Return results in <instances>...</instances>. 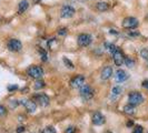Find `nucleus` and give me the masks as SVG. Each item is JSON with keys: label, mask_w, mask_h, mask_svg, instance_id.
Returning a JSON list of instances; mask_svg holds the SVG:
<instances>
[{"label": "nucleus", "mask_w": 148, "mask_h": 133, "mask_svg": "<svg viewBox=\"0 0 148 133\" xmlns=\"http://www.w3.org/2000/svg\"><path fill=\"white\" fill-rule=\"evenodd\" d=\"M26 131V128L25 126H19L18 129H17V133H22Z\"/></svg>", "instance_id": "30"}, {"label": "nucleus", "mask_w": 148, "mask_h": 133, "mask_svg": "<svg viewBox=\"0 0 148 133\" xmlns=\"http://www.w3.org/2000/svg\"><path fill=\"white\" fill-rule=\"evenodd\" d=\"M123 111H124L126 114H128V115H133V114L136 113V109H135V107L132 105V104H129V103L124 107Z\"/></svg>", "instance_id": "16"}, {"label": "nucleus", "mask_w": 148, "mask_h": 133, "mask_svg": "<svg viewBox=\"0 0 148 133\" xmlns=\"http://www.w3.org/2000/svg\"><path fill=\"white\" fill-rule=\"evenodd\" d=\"M129 36H139V32H129Z\"/></svg>", "instance_id": "33"}, {"label": "nucleus", "mask_w": 148, "mask_h": 133, "mask_svg": "<svg viewBox=\"0 0 148 133\" xmlns=\"http://www.w3.org/2000/svg\"><path fill=\"white\" fill-rule=\"evenodd\" d=\"M96 8L98 11H100V12H104V11H107L108 9H109V5L107 3V2H98L96 5Z\"/></svg>", "instance_id": "17"}, {"label": "nucleus", "mask_w": 148, "mask_h": 133, "mask_svg": "<svg viewBox=\"0 0 148 133\" xmlns=\"http://www.w3.org/2000/svg\"><path fill=\"white\" fill-rule=\"evenodd\" d=\"M138 24H139L138 20L134 17H127L123 21V27L125 29H135L138 27Z\"/></svg>", "instance_id": "4"}, {"label": "nucleus", "mask_w": 148, "mask_h": 133, "mask_svg": "<svg viewBox=\"0 0 148 133\" xmlns=\"http://www.w3.org/2000/svg\"><path fill=\"white\" fill-rule=\"evenodd\" d=\"M64 63H65V64H66V66H68L69 69H74V64H73V62H71L70 60H68V59H67L66 57L64 58Z\"/></svg>", "instance_id": "24"}, {"label": "nucleus", "mask_w": 148, "mask_h": 133, "mask_svg": "<svg viewBox=\"0 0 148 133\" xmlns=\"http://www.w3.org/2000/svg\"><path fill=\"white\" fill-rule=\"evenodd\" d=\"M104 133H112L111 131H106V132H104Z\"/></svg>", "instance_id": "37"}, {"label": "nucleus", "mask_w": 148, "mask_h": 133, "mask_svg": "<svg viewBox=\"0 0 148 133\" xmlns=\"http://www.w3.org/2000/svg\"><path fill=\"white\" fill-rule=\"evenodd\" d=\"M46 87V82L44 80H41V79H38L37 81L35 82V86H34V88L36 89V90H40V89H42Z\"/></svg>", "instance_id": "18"}, {"label": "nucleus", "mask_w": 148, "mask_h": 133, "mask_svg": "<svg viewBox=\"0 0 148 133\" xmlns=\"http://www.w3.org/2000/svg\"><path fill=\"white\" fill-rule=\"evenodd\" d=\"M120 93H121V88L120 87L117 86V87H114L112 88V94L114 96H119Z\"/></svg>", "instance_id": "23"}, {"label": "nucleus", "mask_w": 148, "mask_h": 133, "mask_svg": "<svg viewBox=\"0 0 148 133\" xmlns=\"http://www.w3.org/2000/svg\"><path fill=\"white\" fill-rule=\"evenodd\" d=\"M17 89H18V86H9L8 87L9 91H14V90H17Z\"/></svg>", "instance_id": "31"}, {"label": "nucleus", "mask_w": 148, "mask_h": 133, "mask_svg": "<svg viewBox=\"0 0 148 133\" xmlns=\"http://www.w3.org/2000/svg\"><path fill=\"white\" fill-rule=\"evenodd\" d=\"M84 84H85V77L82 75V74L76 75V77H74V78L70 80V86L75 89L82 88Z\"/></svg>", "instance_id": "10"}, {"label": "nucleus", "mask_w": 148, "mask_h": 133, "mask_svg": "<svg viewBox=\"0 0 148 133\" xmlns=\"http://www.w3.org/2000/svg\"><path fill=\"white\" fill-rule=\"evenodd\" d=\"M41 133H57V131H56V129H55L53 126H46L45 129H42Z\"/></svg>", "instance_id": "19"}, {"label": "nucleus", "mask_w": 148, "mask_h": 133, "mask_svg": "<svg viewBox=\"0 0 148 133\" xmlns=\"http://www.w3.org/2000/svg\"><path fill=\"white\" fill-rule=\"evenodd\" d=\"M75 9L71 6H64L61 8V11H60V17L64 18V19H68V18H71L75 15Z\"/></svg>", "instance_id": "8"}, {"label": "nucleus", "mask_w": 148, "mask_h": 133, "mask_svg": "<svg viewBox=\"0 0 148 133\" xmlns=\"http://www.w3.org/2000/svg\"><path fill=\"white\" fill-rule=\"evenodd\" d=\"M112 59H114V62L116 66H120L124 62H125V56L123 51H120L119 49H117L116 51L112 53Z\"/></svg>", "instance_id": "9"}, {"label": "nucleus", "mask_w": 148, "mask_h": 133, "mask_svg": "<svg viewBox=\"0 0 148 133\" xmlns=\"http://www.w3.org/2000/svg\"><path fill=\"white\" fill-rule=\"evenodd\" d=\"M40 1H41V0H34L35 3H38V2H40Z\"/></svg>", "instance_id": "36"}, {"label": "nucleus", "mask_w": 148, "mask_h": 133, "mask_svg": "<svg viewBox=\"0 0 148 133\" xmlns=\"http://www.w3.org/2000/svg\"><path fill=\"white\" fill-rule=\"evenodd\" d=\"M143 87H144V88H146L148 90V81H144V82H143Z\"/></svg>", "instance_id": "32"}, {"label": "nucleus", "mask_w": 148, "mask_h": 133, "mask_svg": "<svg viewBox=\"0 0 148 133\" xmlns=\"http://www.w3.org/2000/svg\"><path fill=\"white\" fill-rule=\"evenodd\" d=\"M109 33H111V35H112V33H114V35H117V33H118V32H117V31H116V30H112V29H111L110 31H109Z\"/></svg>", "instance_id": "35"}, {"label": "nucleus", "mask_w": 148, "mask_h": 133, "mask_svg": "<svg viewBox=\"0 0 148 133\" xmlns=\"http://www.w3.org/2000/svg\"><path fill=\"white\" fill-rule=\"evenodd\" d=\"M112 72H114V70H112V68L111 66H105L104 69H103V71H101V75H100V78H101V80H108V79H110L111 75H112Z\"/></svg>", "instance_id": "13"}, {"label": "nucleus", "mask_w": 148, "mask_h": 133, "mask_svg": "<svg viewBox=\"0 0 148 133\" xmlns=\"http://www.w3.org/2000/svg\"><path fill=\"white\" fill-rule=\"evenodd\" d=\"M128 102H129V104L134 105V107L139 105V104L144 102V96L139 92H132L128 96Z\"/></svg>", "instance_id": "2"}, {"label": "nucleus", "mask_w": 148, "mask_h": 133, "mask_svg": "<svg viewBox=\"0 0 148 133\" xmlns=\"http://www.w3.org/2000/svg\"><path fill=\"white\" fill-rule=\"evenodd\" d=\"M133 133H144V128L141 126H136L134 129Z\"/></svg>", "instance_id": "25"}, {"label": "nucleus", "mask_w": 148, "mask_h": 133, "mask_svg": "<svg viewBox=\"0 0 148 133\" xmlns=\"http://www.w3.org/2000/svg\"><path fill=\"white\" fill-rule=\"evenodd\" d=\"M107 47H108V50H109L111 53H114V52L118 49V48H117L115 44H107Z\"/></svg>", "instance_id": "26"}, {"label": "nucleus", "mask_w": 148, "mask_h": 133, "mask_svg": "<svg viewBox=\"0 0 148 133\" xmlns=\"http://www.w3.org/2000/svg\"><path fill=\"white\" fill-rule=\"evenodd\" d=\"M115 78H116V80H117L118 82H124L128 79V73H127L125 70L119 69V70H117V72H116Z\"/></svg>", "instance_id": "14"}, {"label": "nucleus", "mask_w": 148, "mask_h": 133, "mask_svg": "<svg viewBox=\"0 0 148 133\" xmlns=\"http://www.w3.org/2000/svg\"><path fill=\"white\" fill-rule=\"evenodd\" d=\"M92 123L95 124V126H101V124H104L105 123V117L100 113V112H95L94 114H92Z\"/></svg>", "instance_id": "12"}, {"label": "nucleus", "mask_w": 148, "mask_h": 133, "mask_svg": "<svg viewBox=\"0 0 148 133\" xmlns=\"http://www.w3.org/2000/svg\"><path fill=\"white\" fill-rule=\"evenodd\" d=\"M124 63H126L127 66H129V68H133L135 66V62H134L133 59H130V58H125V62Z\"/></svg>", "instance_id": "20"}, {"label": "nucleus", "mask_w": 148, "mask_h": 133, "mask_svg": "<svg viewBox=\"0 0 148 133\" xmlns=\"http://www.w3.org/2000/svg\"><path fill=\"white\" fill-rule=\"evenodd\" d=\"M39 52H40V57H41V60H42L44 62H46V61L48 60V56H47L46 51H45L44 49H40V50H39Z\"/></svg>", "instance_id": "21"}, {"label": "nucleus", "mask_w": 148, "mask_h": 133, "mask_svg": "<svg viewBox=\"0 0 148 133\" xmlns=\"http://www.w3.org/2000/svg\"><path fill=\"white\" fill-rule=\"evenodd\" d=\"M147 61H148V60H147Z\"/></svg>", "instance_id": "38"}, {"label": "nucleus", "mask_w": 148, "mask_h": 133, "mask_svg": "<svg viewBox=\"0 0 148 133\" xmlns=\"http://www.w3.org/2000/svg\"><path fill=\"white\" fill-rule=\"evenodd\" d=\"M134 126L133 121H128V122H127V126H128V128H130V126Z\"/></svg>", "instance_id": "34"}, {"label": "nucleus", "mask_w": 148, "mask_h": 133, "mask_svg": "<svg viewBox=\"0 0 148 133\" xmlns=\"http://www.w3.org/2000/svg\"><path fill=\"white\" fill-rule=\"evenodd\" d=\"M28 7H29V2L27 0H21L18 5V14H20V15L23 14L28 9Z\"/></svg>", "instance_id": "15"}, {"label": "nucleus", "mask_w": 148, "mask_h": 133, "mask_svg": "<svg viewBox=\"0 0 148 133\" xmlns=\"http://www.w3.org/2000/svg\"><path fill=\"white\" fill-rule=\"evenodd\" d=\"M140 56H141V58H144L145 60H148V49H146V48L141 49Z\"/></svg>", "instance_id": "22"}, {"label": "nucleus", "mask_w": 148, "mask_h": 133, "mask_svg": "<svg viewBox=\"0 0 148 133\" xmlns=\"http://www.w3.org/2000/svg\"><path fill=\"white\" fill-rule=\"evenodd\" d=\"M27 74L29 75L30 78L32 79H41L42 75H44V70L42 68L38 66H30L28 69H27Z\"/></svg>", "instance_id": "1"}, {"label": "nucleus", "mask_w": 148, "mask_h": 133, "mask_svg": "<svg viewBox=\"0 0 148 133\" xmlns=\"http://www.w3.org/2000/svg\"><path fill=\"white\" fill-rule=\"evenodd\" d=\"M67 31H68L67 28H59V29H58V35H59V36H66Z\"/></svg>", "instance_id": "27"}, {"label": "nucleus", "mask_w": 148, "mask_h": 133, "mask_svg": "<svg viewBox=\"0 0 148 133\" xmlns=\"http://www.w3.org/2000/svg\"><path fill=\"white\" fill-rule=\"evenodd\" d=\"M94 93L95 92H94L92 88L90 86H88V84H84L82 88H80V96L82 98V100H85V101L92 99Z\"/></svg>", "instance_id": "3"}, {"label": "nucleus", "mask_w": 148, "mask_h": 133, "mask_svg": "<svg viewBox=\"0 0 148 133\" xmlns=\"http://www.w3.org/2000/svg\"><path fill=\"white\" fill-rule=\"evenodd\" d=\"M77 42L80 47H88L92 42V38L88 33H82L77 38Z\"/></svg>", "instance_id": "5"}, {"label": "nucleus", "mask_w": 148, "mask_h": 133, "mask_svg": "<svg viewBox=\"0 0 148 133\" xmlns=\"http://www.w3.org/2000/svg\"><path fill=\"white\" fill-rule=\"evenodd\" d=\"M36 99H37V101L39 102V104L41 107H48L49 105L50 99H49V96H47L46 93H39V94L36 96Z\"/></svg>", "instance_id": "11"}, {"label": "nucleus", "mask_w": 148, "mask_h": 133, "mask_svg": "<svg viewBox=\"0 0 148 133\" xmlns=\"http://www.w3.org/2000/svg\"><path fill=\"white\" fill-rule=\"evenodd\" d=\"M6 114H7V109L3 105H0V117L6 115Z\"/></svg>", "instance_id": "28"}, {"label": "nucleus", "mask_w": 148, "mask_h": 133, "mask_svg": "<svg viewBox=\"0 0 148 133\" xmlns=\"http://www.w3.org/2000/svg\"><path fill=\"white\" fill-rule=\"evenodd\" d=\"M19 103L22 104V105L25 107V109L27 110V112H29V113H34V112L36 111V109H37V104H36L35 101H32V100L23 99Z\"/></svg>", "instance_id": "7"}, {"label": "nucleus", "mask_w": 148, "mask_h": 133, "mask_svg": "<svg viewBox=\"0 0 148 133\" xmlns=\"http://www.w3.org/2000/svg\"><path fill=\"white\" fill-rule=\"evenodd\" d=\"M65 133H76V128L75 126H68Z\"/></svg>", "instance_id": "29"}, {"label": "nucleus", "mask_w": 148, "mask_h": 133, "mask_svg": "<svg viewBox=\"0 0 148 133\" xmlns=\"http://www.w3.org/2000/svg\"><path fill=\"white\" fill-rule=\"evenodd\" d=\"M8 49L12 52H18L22 49V43L18 39H10L7 44Z\"/></svg>", "instance_id": "6"}]
</instances>
